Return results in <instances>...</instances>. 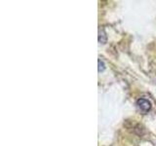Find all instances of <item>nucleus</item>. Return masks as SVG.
<instances>
[{"label":"nucleus","mask_w":156,"mask_h":146,"mask_svg":"<svg viewBox=\"0 0 156 146\" xmlns=\"http://www.w3.org/2000/svg\"><path fill=\"white\" fill-rule=\"evenodd\" d=\"M136 107L143 113H147L151 109V102L146 99H139L136 100Z\"/></svg>","instance_id":"1"},{"label":"nucleus","mask_w":156,"mask_h":146,"mask_svg":"<svg viewBox=\"0 0 156 146\" xmlns=\"http://www.w3.org/2000/svg\"><path fill=\"white\" fill-rule=\"evenodd\" d=\"M98 38H99V42L101 44H105L106 43L107 36H106V33L105 31V29H102V28L99 29V36H98Z\"/></svg>","instance_id":"2"},{"label":"nucleus","mask_w":156,"mask_h":146,"mask_svg":"<svg viewBox=\"0 0 156 146\" xmlns=\"http://www.w3.org/2000/svg\"><path fill=\"white\" fill-rule=\"evenodd\" d=\"M98 63H99V72H102V71H105V62L104 61H101V60H99V61H98Z\"/></svg>","instance_id":"3"}]
</instances>
